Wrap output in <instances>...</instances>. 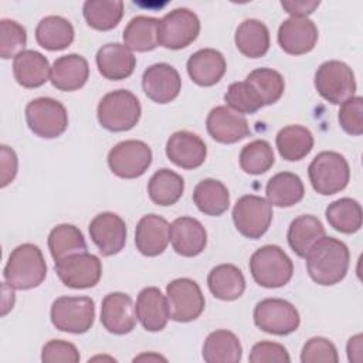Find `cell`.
<instances>
[{
    "instance_id": "obj_1",
    "label": "cell",
    "mask_w": 363,
    "mask_h": 363,
    "mask_svg": "<svg viewBox=\"0 0 363 363\" xmlns=\"http://www.w3.org/2000/svg\"><path fill=\"white\" fill-rule=\"evenodd\" d=\"M305 259L311 279L319 285L330 286L346 277L350 252L343 241L323 235L309 248Z\"/></svg>"
},
{
    "instance_id": "obj_2",
    "label": "cell",
    "mask_w": 363,
    "mask_h": 363,
    "mask_svg": "<svg viewBox=\"0 0 363 363\" xmlns=\"http://www.w3.org/2000/svg\"><path fill=\"white\" fill-rule=\"evenodd\" d=\"M3 277L10 286L20 291L43 284L47 277V264L40 247L31 242L17 245L9 255Z\"/></svg>"
},
{
    "instance_id": "obj_3",
    "label": "cell",
    "mask_w": 363,
    "mask_h": 363,
    "mask_svg": "<svg viewBox=\"0 0 363 363\" xmlns=\"http://www.w3.org/2000/svg\"><path fill=\"white\" fill-rule=\"evenodd\" d=\"M140 113L139 99L128 89H116L105 94L96 108L99 125L109 132L130 130L138 125Z\"/></svg>"
},
{
    "instance_id": "obj_4",
    "label": "cell",
    "mask_w": 363,
    "mask_h": 363,
    "mask_svg": "<svg viewBox=\"0 0 363 363\" xmlns=\"http://www.w3.org/2000/svg\"><path fill=\"white\" fill-rule=\"evenodd\" d=\"M250 272L258 285L264 288H281L291 281L294 264L281 247L267 244L251 255Z\"/></svg>"
},
{
    "instance_id": "obj_5",
    "label": "cell",
    "mask_w": 363,
    "mask_h": 363,
    "mask_svg": "<svg viewBox=\"0 0 363 363\" xmlns=\"http://www.w3.org/2000/svg\"><path fill=\"white\" fill-rule=\"evenodd\" d=\"M313 190L322 196L342 191L350 179V167L343 155L332 150L318 153L308 167Z\"/></svg>"
},
{
    "instance_id": "obj_6",
    "label": "cell",
    "mask_w": 363,
    "mask_h": 363,
    "mask_svg": "<svg viewBox=\"0 0 363 363\" xmlns=\"http://www.w3.org/2000/svg\"><path fill=\"white\" fill-rule=\"evenodd\" d=\"M50 318L61 332L85 333L95 320V302L89 296H60L51 305Z\"/></svg>"
},
{
    "instance_id": "obj_7",
    "label": "cell",
    "mask_w": 363,
    "mask_h": 363,
    "mask_svg": "<svg viewBox=\"0 0 363 363\" xmlns=\"http://www.w3.org/2000/svg\"><path fill=\"white\" fill-rule=\"evenodd\" d=\"M26 122L34 135L44 139H54L67 130L68 112L60 101L50 96H40L27 104Z\"/></svg>"
},
{
    "instance_id": "obj_8",
    "label": "cell",
    "mask_w": 363,
    "mask_h": 363,
    "mask_svg": "<svg viewBox=\"0 0 363 363\" xmlns=\"http://www.w3.org/2000/svg\"><path fill=\"white\" fill-rule=\"evenodd\" d=\"M315 88L323 99L333 105H340L346 99L354 96V74L343 61H325L315 72Z\"/></svg>"
},
{
    "instance_id": "obj_9",
    "label": "cell",
    "mask_w": 363,
    "mask_h": 363,
    "mask_svg": "<svg viewBox=\"0 0 363 363\" xmlns=\"http://www.w3.org/2000/svg\"><path fill=\"white\" fill-rule=\"evenodd\" d=\"M272 216L269 201L255 194L241 196L233 208L235 228L241 235L251 240H258L268 231Z\"/></svg>"
},
{
    "instance_id": "obj_10",
    "label": "cell",
    "mask_w": 363,
    "mask_h": 363,
    "mask_svg": "<svg viewBox=\"0 0 363 363\" xmlns=\"http://www.w3.org/2000/svg\"><path fill=\"white\" fill-rule=\"evenodd\" d=\"M254 323L265 333L286 336L299 328L298 309L281 298H265L254 308Z\"/></svg>"
},
{
    "instance_id": "obj_11",
    "label": "cell",
    "mask_w": 363,
    "mask_h": 363,
    "mask_svg": "<svg viewBox=\"0 0 363 363\" xmlns=\"http://www.w3.org/2000/svg\"><path fill=\"white\" fill-rule=\"evenodd\" d=\"M170 319L174 322H191L197 319L206 306L204 295L199 284L190 278H176L166 286Z\"/></svg>"
},
{
    "instance_id": "obj_12",
    "label": "cell",
    "mask_w": 363,
    "mask_h": 363,
    "mask_svg": "<svg viewBox=\"0 0 363 363\" xmlns=\"http://www.w3.org/2000/svg\"><path fill=\"white\" fill-rule=\"evenodd\" d=\"M200 33V20L194 11L177 7L159 23V45L167 50H182L190 45Z\"/></svg>"
},
{
    "instance_id": "obj_13",
    "label": "cell",
    "mask_w": 363,
    "mask_h": 363,
    "mask_svg": "<svg viewBox=\"0 0 363 363\" xmlns=\"http://www.w3.org/2000/svg\"><path fill=\"white\" fill-rule=\"evenodd\" d=\"M152 149L136 139L116 143L108 153V166L121 179L140 177L152 163Z\"/></svg>"
},
{
    "instance_id": "obj_14",
    "label": "cell",
    "mask_w": 363,
    "mask_h": 363,
    "mask_svg": "<svg viewBox=\"0 0 363 363\" xmlns=\"http://www.w3.org/2000/svg\"><path fill=\"white\" fill-rule=\"evenodd\" d=\"M54 271L65 286L72 289H86L99 282L102 277V264L96 255L84 251L55 261Z\"/></svg>"
},
{
    "instance_id": "obj_15",
    "label": "cell",
    "mask_w": 363,
    "mask_h": 363,
    "mask_svg": "<svg viewBox=\"0 0 363 363\" xmlns=\"http://www.w3.org/2000/svg\"><path fill=\"white\" fill-rule=\"evenodd\" d=\"M89 235L104 257L121 252L126 242V224L121 216L112 211L96 214L89 223Z\"/></svg>"
},
{
    "instance_id": "obj_16",
    "label": "cell",
    "mask_w": 363,
    "mask_h": 363,
    "mask_svg": "<svg viewBox=\"0 0 363 363\" xmlns=\"http://www.w3.org/2000/svg\"><path fill=\"white\" fill-rule=\"evenodd\" d=\"M142 88L145 95L153 102L169 104L179 96L182 78L173 65L157 62L143 71Z\"/></svg>"
},
{
    "instance_id": "obj_17",
    "label": "cell",
    "mask_w": 363,
    "mask_h": 363,
    "mask_svg": "<svg viewBox=\"0 0 363 363\" xmlns=\"http://www.w3.org/2000/svg\"><path fill=\"white\" fill-rule=\"evenodd\" d=\"M206 128L216 142L224 145L237 143L251 133L247 119L227 105L216 106L208 112Z\"/></svg>"
},
{
    "instance_id": "obj_18",
    "label": "cell",
    "mask_w": 363,
    "mask_h": 363,
    "mask_svg": "<svg viewBox=\"0 0 363 363\" xmlns=\"http://www.w3.org/2000/svg\"><path fill=\"white\" fill-rule=\"evenodd\" d=\"M136 311L132 298L123 292L105 295L101 305V323L113 335L130 333L136 326Z\"/></svg>"
},
{
    "instance_id": "obj_19",
    "label": "cell",
    "mask_w": 363,
    "mask_h": 363,
    "mask_svg": "<svg viewBox=\"0 0 363 363\" xmlns=\"http://www.w3.org/2000/svg\"><path fill=\"white\" fill-rule=\"evenodd\" d=\"M318 27L308 17H289L278 28V44L291 55L312 51L318 41Z\"/></svg>"
},
{
    "instance_id": "obj_20",
    "label": "cell",
    "mask_w": 363,
    "mask_h": 363,
    "mask_svg": "<svg viewBox=\"0 0 363 363\" xmlns=\"http://www.w3.org/2000/svg\"><path fill=\"white\" fill-rule=\"evenodd\" d=\"M166 156L176 166L193 170L204 163L207 146L199 135L189 130H177L166 142Z\"/></svg>"
},
{
    "instance_id": "obj_21",
    "label": "cell",
    "mask_w": 363,
    "mask_h": 363,
    "mask_svg": "<svg viewBox=\"0 0 363 363\" xmlns=\"http://www.w3.org/2000/svg\"><path fill=\"white\" fill-rule=\"evenodd\" d=\"M170 241V224L157 214L143 216L135 230V245L145 257L160 255Z\"/></svg>"
},
{
    "instance_id": "obj_22",
    "label": "cell",
    "mask_w": 363,
    "mask_h": 363,
    "mask_svg": "<svg viewBox=\"0 0 363 363\" xmlns=\"http://www.w3.org/2000/svg\"><path fill=\"white\" fill-rule=\"evenodd\" d=\"M170 242L179 255L196 257L207 245V231L197 218L183 216L170 224Z\"/></svg>"
},
{
    "instance_id": "obj_23",
    "label": "cell",
    "mask_w": 363,
    "mask_h": 363,
    "mask_svg": "<svg viewBox=\"0 0 363 363\" xmlns=\"http://www.w3.org/2000/svg\"><path fill=\"white\" fill-rule=\"evenodd\" d=\"M136 318L147 332H160L170 319L167 298L156 286L143 288L136 299Z\"/></svg>"
},
{
    "instance_id": "obj_24",
    "label": "cell",
    "mask_w": 363,
    "mask_h": 363,
    "mask_svg": "<svg viewBox=\"0 0 363 363\" xmlns=\"http://www.w3.org/2000/svg\"><path fill=\"white\" fill-rule=\"evenodd\" d=\"M99 74L111 81H121L130 77L136 67V57L125 45L119 43H108L102 45L95 57Z\"/></svg>"
},
{
    "instance_id": "obj_25",
    "label": "cell",
    "mask_w": 363,
    "mask_h": 363,
    "mask_svg": "<svg viewBox=\"0 0 363 363\" xmlns=\"http://www.w3.org/2000/svg\"><path fill=\"white\" fill-rule=\"evenodd\" d=\"M187 74L200 86L216 85L225 74L227 62L224 55L214 48H201L187 60Z\"/></svg>"
},
{
    "instance_id": "obj_26",
    "label": "cell",
    "mask_w": 363,
    "mask_h": 363,
    "mask_svg": "<svg viewBox=\"0 0 363 363\" xmlns=\"http://www.w3.org/2000/svg\"><path fill=\"white\" fill-rule=\"evenodd\" d=\"M89 77L88 61L78 54H67L58 57L50 74V81L52 86L60 91L71 92L82 88Z\"/></svg>"
},
{
    "instance_id": "obj_27",
    "label": "cell",
    "mask_w": 363,
    "mask_h": 363,
    "mask_svg": "<svg viewBox=\"0 0 363 363\" xmlns=\"http://www.w3.org/2000/svg\"><path fill=\"white\" fill-rule=\"evenodd\" d=\"M13 74L21 86L38 88L50 79L51 67L41 52L24 50L13 61Z\"/></svg>"
},
{
    "instance_id": "obj_28",
    "label": "cell",
    "mask_w": 363,
    "mask_h": 363,
    "mask_svg": "<svg viewBox=\"0 0 363 363\" xmlns=\"http://www.w3.org/2000/svg\"><path fill=\"white\" fill-rule=\"evenodd\" d=\"M207 285L217 299L235 301L245 291V278L238 267L220 264L208 272Z\"/></svg>"
},
{
    "instance_id": "obj_29",
    "label": "cell",
    "mask_w": 363,
    "mask_h": 363,
    "mask_svg": "<svg viewBox=\"0 0 363 363\" xmlns=\"http://www.w3.org/2000/svg\"><path fill=\"white\" fill-rule=\"evenodd\" d=\"M201 356L207 363H238L242 357V346L235 333L218 329L206 337Z\"/></svg>"
},
{
    "instance_id": "obj_30",
    "label": "cell",
    "mask_w": 363,
    "mask_h": 363,
    "mask_svg": "<svg viewBox=\"0 0 363 363\" xmlns=\"http://www.w3.org/2000/svg\"><path fill=\"white\" fill-rule=\"evenodd\" d=\"M234 41L242 55L248 58H259L269 50V30L262 21L247 18L237 27Z\"/></svg>"
},
{
    "instance_id": "obj_31",
    "label": "cell",
    "mask_w": 363,
    "mask_h": 363,
    "mask_svg": "<svg viewBox=\"0 0 363 363\" xmlns=\"http://www.w3.org/2000/svg\"><path fill=\"white\" fill-rule=\"evenodd\" d=\"M265 194L271 206L292 207L305 196L303 182L292 172H281L268 180Z\"/></svg>"
},
{
    "instance_id": "obj_32",
    "label": "cell",
    "mask_w": 363,
    "mask_h": 363,
    "mask_svg": "<svg viewBox=\"0 0 363 363\" xmlns=\"http://www.w3.org/2000/svg\"><path fill=\"white\" fill-rule=\"evenodd\" d=\"M323 235H326L323 224L318 217L311 214H302L294 218L286 233L291 250L301 258H305L309 248Z\"/></svg>"
},
{
    "instance_id": "obj_33",
    "label": "cell",
    "mask_w": 363,
    "mask_h": 363,
    "mask_svg": "<svg viewBox=\"0 0 363 363\" xmlns=\"http://www.w3.org/2000/svg\"><path fill=\"white\" fill-rule=\"evenodd\" d=\"M74 27L69 20L61 16H47L35 27V40L40 47L48 51H60L74 41Z\"/></svg>"
},
{
    "instance_id": "obj_34",
    "label": "cell",
    "mask_w": 363,
    "mask_h": 363,
    "mask_svg": "<svg viewBox=\"0 0 363 363\" xmlns=\"http://www.w3.org/2000/svg\"><path fill=\"white\" fill-rule=\"evenodd\" d=\"M312 132L302 125H288L282 128L275 138L277 149L282 159L298 162L306 157L313 147Z\"/></svg>"
},
{
    "instance_id": "obj_35",
    "label": "cell",
    "mask_w": 363,
    "mask_h": 363,
    "mask_svg": "<svg viewBox=\"0 0 363 363\" xmlns=\"http://www.w3.org/2000/svg\"><path fill=\"white\" fill-rule=\"evenodd\" d=\"M159 18L147 16L133 17L125 27L122 38L130 51L146 52L159 45Z\"/></svg>"
},
{
    "instance_id": "obj_36",
    "label": "cell",
    "mask_w": 363,
    "mask_h": 363,
    "mask_svg": "<svg viewBox=\"0 0 363 363\" xmlns=\"http://www.w3.org/2000/svg\"><path fill=\"white\" fill-rule=\"evenodd\" d=\"M193 201L203 214L218 217L230 207V193L220 180L203 179L194 187Z\"/></svg>"
},
{
    "instance_id": "obj_37",
    "label": "cell",
    "mask_w": 363,
    "mask_h": 363,
    "mask_svg": "<svg viewBox=\"0 0 363 363\" xmlns=\"http://www.w3.org/2000/svg\"><path fill=\"white\" fill-rule=\"evenodd\" d=\"M184 191V180L176 172L163 167L153 173L147 183L149 199L157 206H173Z\"/></svg>"
},
{
    "instance_id": "obj_38",
    "label": "cell",
    "mask_w": 363,
    "mask_h": 363,
    "mask_svg": "<svg viewBox=\"0 0 363 363\" xmlns=\"http://www.w3.org/2000/svg\"><path fill=\"white\" fill-rule=\"evenodd\" d=\"M326 220L332 228L343 234L357 233L363 223L362 206L357 200L342 197L332 201L325 210Z\"/></svg>"
},
{
    "instance_id": "obj_39",
    "label": "cell",
    "mask_w": 363,
    "mask_h": 363,
    "mask_svg": "<svg viewBox=\"0 0 363 363\" xmlns=\"http://www.w3.org/2000/svg\"><path fill=\"white\" fill-rule=\"evenodd\" d=\"M86 24L99 31L112 30L123 16V1L121 0H86L82 6Z\"/></svg>"
},
{
    "instance_id": "obj_40",
    "label": "cell",
    "mask_w": 363,
    "mask_h": 363,
    "mask_svg": "<svg viewBox=\"0 0 363 363\" xmlns=\"http://www.w3.org/2000/svg\"><path fill=\"white\" fill-rule=\"evenodd\" d=\"M245 82L264 106L279 101L285 89L284 77L278 71L267 67L252 69L247 75Z\"/></svg>"
},
{
    "instance_id": "obj_41",
    "label": "cell",
    "mask_w": 363,
    "mask_h": 363,
    "mask_svg": "<svg viewBox=\"0 0 363 363\" xmlns=\"http://www.w3.org/2000/svg\"><path fill=\"white\" fill-rule=\"evenodd\" d=\"M48 250L54 261L86 251L84 234L74 224H58L48 234Z\"/></svg>"
},
{
    "instance_id": "obj_42",
    "label": "cell",
    "mask_w": 363,
    "mask_h": 363,
    "mask_svg": "<svg viewBox=\"0 0 363 363\" xmlns=\"http://www.w3.org/2000/svg\"><path fill=\"white\" fill-rule=\"evenodd\" d=\"M274 162V150L269 142L264 139L247 143L240 152V167L248 174H262L272 167Z\"/></svg>"
},
{
    "instance_id": "obj_43",
    "label": "cell",
    "mask_w": 363,
    "mask_h": 363,
    "mask_svg": "<svg viewBox=\"0 0 363 363\" xmlns=\"http://www.w3.org/2000/svg\"><path fill=\"white\" fill-rule=\"evenodd\" d=\"M27 44L26 28L16 20H0V55L3 60L16 58Z\"/></svg>"
},
{
    "instance_id": "obj_44",
    "label": "cell",
    "mask_w": 363,
    "mask_h": 363,
    "mask_svg": "<svg viewBox=\"0 0 363 363\" xmlns=\"http://www.w3.org/2000/svg\"><path fill=\"white\" fill-rule=\"evenodd\" d=\"M224 101L230 109L241 115L255 113L264 106L245 81H237L230 84L224 95Z\"/></svg>"
},
{
    "instance_id": "obj_45",
    "label": "cell",
    "mask_w": 363,
    "mask_h": 363,
    "mask_svg": "<svg viewBox=\"0 0 363 363\" xmlns=\"http://www.w3.org/2000/svg\"><path fill=\"white\" fill-rule=\"evenodd\" d=\"M337 119L347 135L360 136L363 133V98L352 96L342 102Z\"/></svg>"
},
{
    "instance_id": "obj_46",
    "label": "cell",
    "mask_w": 363,
    "mask_h": 363,
    "mask_svg": "<svg viewBox=\"0 0 363 363\" xmlns=\"http://www.w3.org/2000/svg\"><path fill=\"white\" fill-rule=\"evenodd\" d=\"M301 362L302 363H315V362L337 363L339 356H337L336 346L326 337H322V336L311 337L302 347Z\"/></svg>"
},
{
    "instance_id": "obj_47",
    "label": "cell",
    "mask_w": 363,
    "mask_h": 363,
    "mask_svg": "<svg viewBox=\"0 0 363 363\" xmlns=\"http://www.w3.org/2000/svg\"><path fill=\"white\" fill-rule=\"evenodd\" d=\"M81 359L77 346L71 342L52 339L43 346L41 360L44 363H78Z\"/></svg>"
},
{
    "instance_id": "obj_48",
    "label": "cell",
    "mask_w": 363,
    "mask_h": 363,
    "mask_svg": "<svg viewBox=\"0 0 363 363\" xmlns=\"http://www.w3.org/2000/svg\"><path fill=\"white\" fill-rule=\"evenodd\" d=\"M248 360L251 363H271V362L282 363V362H289L291 357L285 346H282L281 343L262 340L252 346Z\"/></svg>"
},
{
    "instance_id": "obj_49",
    "label": "cell",
    "mask_w": 363,
    "mask_h": 363,
    "mask_svg": "<svg viewBox=\"0 0 363 363\" xmlns=\"http://www.w3.org/2000/svg\"><path fill=\"white\" fill-rule=\"evenodd\" d=\"M1 187H6L10 184L16 174H17V167H18V160L16 152L9 147L7 145H1Z\"/></svg>"
},
{
    "instance_id": "obj_50",
    "label": "cell",
    "mask_w": 363,
    "mask_h": 363,
    "mask_svg": "<svg viewBox=\"0 0 363 363\" xmlns=\"http://www.w3.org/2000/svg\"><path fill=\"white\" fill-rule=\"evenodd\" d=\"M319 0H289L281 1L282 9L289 13L292 17H306L308 14L313 13L316 7H319Z\"/></svg>"
},
{
    "instance_id": "obj_51",
    "label": "cell",
    "mask_w": 363,
    "mask_h": 363,
    "mask_svg": "<svg viewBox=\"0 0 363 363\" xmlns=\"http://www.w3.org/2000/svg\"><path fill=\"white\" fill-rule=\"evenodd\" d=\"M346 352H347V359L349 362H354V363H360L363 360V336L354 335L349 339L347 346H346Z\"/></svg>"
},
{
    "instance_id": "obj_52",
    "label": "cell",
    "mask_w": 363,
    "mask_h": 363,
    "mask_svg": "<svg viewBox=\"0 0 363 363\" xmlns=\"http://www.w3.org/2000/svg\"><path fill=\"white\" fill-rule=\"evenodd\" d=\"M145 359H147V360H166L164 357H162V356H159V354H140V356L135 357L133 362H136V360H145Z\"/></svg>"
}]
</instances>
